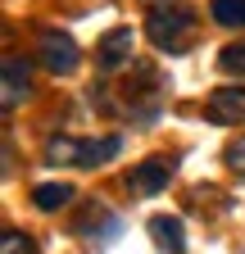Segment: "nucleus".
I'll list each match as a JSON object with an SVG mask.
<instances>
[{"mask_svg": "<svg viewBox=\"0 0 245 254\" xmlns=\"http://www.w3.org/2000/svg\"><path fill=\"white\" fill-rule=\"evenodd\" d=\"M122 150L118 136H105V141H73V136H50L46 141V159L50 164H73V168H96L105 159H114Z\"/></svg>", "mask_w": 245, "mask_h": 254, "instance_id": "obj_1", "label": "nucleus"}, {"mask_svg": "<svg viewBox=\"0 0 245 254\" xmlns=\"http://www.w3.org/2000/svg\"><path fill=\"white\" fill-rule=\"evenodd\" d=\"M191 27H195L191 9H186V5H177V0H168V5H159L155 14H150V23H145V32H150V41H155L159 50H168V55L186 46V37H191Z\"/></svg>", "mask_w": 245, "mask_h": 254, "instance_id": "obj_2", "label": "nucleus"}, {"mask_svg": "<svg viewBox=\"0 0 245 254\" xmlns=\"http://www.w3.org/2000/svg\"><path fill=\"white\" fill-rule=\"evenodd\" d=\"M37 50H41V64H46L55 77H68L77 68V46H73L68 32H41Z\"/></svg>", "mask_w": 245, "mask_h": 254, "instance_id": "obj_3", "label": "nucleus"}, {"mask_svg": "<svg viewBox=\"0 0 245 254\" xmlns=\"http://www.w3.org/2000/svg\"><path fill=\"white\" fill-rule=\"evenodd\" d=\"M204 118H209L213 127L241 123V118H245V86H218V91L204 100Z\"/></svg>", "mask_w": 245, "mask_h": 254, "instance_id": "obj_4", "label": "nucleus"}, {"mask_svg": "<svg viewBox=\"0 0 245 254\" xmlns=\"http://www.w3.org/2000/svg\"><path fill=\"white\" fill-rule=\"evenodd\" d=\"M132 46H136L132 27H114V32H105V41L96 46V68H100V73L122 68V64L132 59Z\"/></svg>", "mask_w": 245, "mask_h": 254, "instance_id": "obj_5", "label": "nucleus"}, {"mask_svg": "<svg viewBox=\"0 0 245 254\" xmlns=\"http://www.w3.org/2000/svg\"><path fill=\"white\" fill-rule=\"evenodd\" d=\"M173 177V159H145V164L132 168L127 186H132V195H155V190H164Z\"/></svg>", "mask_w": 245, "mask_h": 254, "instance_id": "obj_6", "label": "nucleus"}, {"mask_svg": "<svg viewBox=\"0 0 245 254\" xmlns=\"http://www.w3.org/2000/svg\"><path fill=\"white\" fill-rule=\"evenodd\" d=\"M150 236H155L159 254H186V227H182V218H173V213L150 218Z\"/></svg>", "mask_w": 245, "mask_h": 254, "instance_id": "obj_7", "label": "nucleus"}, {"mask_svg": "<svg viewBox=\"0 0 245 254\" xmlns=\"http://www.w3.org/2000/svg\"><path fill=\"white\" fill-rule=\"evenodd\" d=\"M27 73H32V64L23 55H5V109H14L27 95Z\"/></svg>", "mask_w": 245, "mask_h": 254, "instance_id": "obj_8", "label": "nucleus"}, {"mask_svg": "<svg viewBox=\"0 0 245 254\" xmlns=\"http://www.w3.org/2000/svg\"><path fill=\"white\" fill-rule=\"evenodd\" d=\"M32 200H37L41 213H55V209H64V204L73 200V186H68V182H46V186L32 190Z\"/></svg>", "mask_w": 245, "mask_h": 254, "instance_id": "obj_9", "label": "nucleus"}, {"mask_svg": "<svg viewBox=\"0 0 245 254\" xmlns=\"http://www.w3.org/2000/svg\"><path fill=\"white\" fill-rule=\"evenodd\" d=\"M209 14H213V23H223V27H245V0H213Z\"/></svg>", "mask_w": 245, "mask_h": 254, "instance_id": "obj_10", "label": "nucleus"}, {"mask_svg": "<svg viewBox=\"0 0 245 254\" xmlns=\"http://www.w3.org/2000/svg\"><path fill=\"white\" fill-rule=\"evenodd\" d=\"M0 254H37L32 236H23V232H5L0 236Z\"/></svg>", "mask_w": 245, "mask_h": 254, "instance_id": "obj_11", "label": "nucleus"}, {"mask_svg": "<svg viewBox=\"0 0 245 254\" xmlns=\"http://www.w3.org/2000/svg\"><path fill=\"white\" fill-rule=\"evenodd\" d=\"M218 68H223V73H241V77H245V46H241V41H236V46H227V50L218 55Z\"/></svg>", "mask_w": 245, "mask_h": 254, "instance_id": "obj_12", "label": "nucleus"}, {"mask_svg": "<svg viewBox=\"0 0 245 254\" xmlns=\"http://www.w3.org/2000/svg\"><path fill=\"white\" fill-rule=\"evenodd\" d=\"M223 159H227L236 173H245V136H236V141L227 145V154H223Z\"/></svg>", "mask_w": 245, "mask_h": 254, "instance_id": "obj_13", "label": "nucleus"}]
</instances>
